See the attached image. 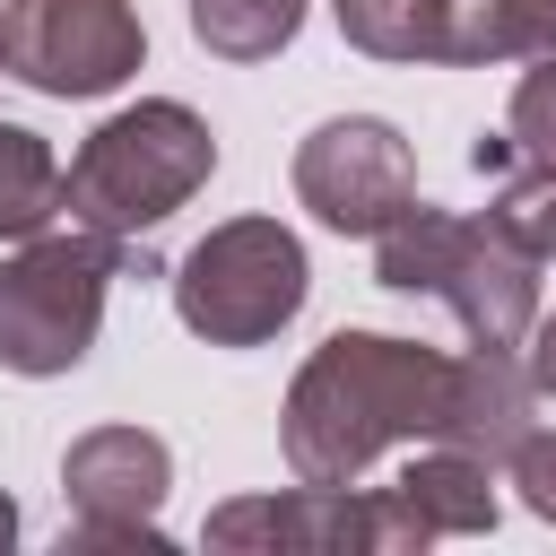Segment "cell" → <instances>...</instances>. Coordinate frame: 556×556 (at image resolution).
Listing matches in <instances>:
<instances>
[{
  "instance_id": "5b68a950",
  "label": "cell",
  "mask_w": 556,
  "mask_h": 556,
  "mask_svg": "<svg viewBox=\"0 0 556 556\" xmlns=\"http://www.w3.org/2000/svg\"><path fill=\"white\" fill-rule=\"evenodd\" d=\"M304 295H313V261L278 217H226L174 269V313L208 348H269L304 313Z\"/></svg>"
},
{
  "instance_id": "30bf717a",
  "label": "cell",
  "mask_w": 556,
  "mask_h": 556,
  "mask_svg": "<svg viewBox=\"0 0 556 556\" xmlns=\"http://www.w3.org/2000/svg\"><path fill=\"white\" fill-rule=\"evenodd\" d=\"M530 400H539V391H530V374H521L513 348H469V356H452V391H443L434 443H452V452L504 469L513 443L530 434Z\"/></svg>"
},
{
  "instance_id": "d6986e66",
  "label": "cell",
  "mask_w": 556,
  "mask_h": 556,
  "mask_svg": "<svg viewBox=\"0 0 556 556\" xmlns=\"http://www.w3.org/2000/svg\"><path fill=\"white\" fill-rule=\"evenodd\" d=\"M504 35H513V61L556 52V0H504Z\"/></svg>"
},
{
  "instance_id": "2e32d148",
  "label": "cell",
  "mask_w": 556,
  "mask_h": 556,
  "mask_svg": "<svg viewBox=\"0 0 556 556\" xmlns=\"http://www.w3.org/2000/svg\"><path fill=\"white\" fill-rule=\"evenodd\" d=\"M504 148L521 165H556V52H539L504 104Z\"/></svg>"
},
{
  "instance_id": "ac0fdd59",
  "label": "cell",
  "mask_w": 556,
  "mask_h": 556,
  "mask_svg": "<svg viewBox=\"0 0 556 556\" xmlns=\"http://www.w3.org/2000/svg\"><path fill=\"white\" fill-rule=\"evenodd\" d=\"M504 469H513L521 504H530L539 521H556V434H539V426H530V434L513 443V460H504Z\"/></svg>"
},
{
  "instance_id": "7402d4cb",
  "label": "cell",
  "mask_w": 556,
  "mask_h": 556,
  "mask_svg": "<svg viewBox=\"0 0 556 556\" xmlns=\"http://www.w3.org/2000/svg\"><path fill=\"white\" fill-rule=\"evenodd\" d=\"M0 70H9V43H0Z\"/></svg>"
},
{
  "instance_id": "ffe728a7",
  "label": "cell",
  "mask_w": 556,
  "mask_h": 556,
  "mask_svg": "<svg viewBox=\"0 0 556 556\" xmlns=\"http://www.w3.org/2000/svg\"><path fill=\"white\" fill-rule=\"evenodd\" d=\"M521 374H530V391H539V400H556V313H539V321H530V356H521Z\"/></svg>"
},
{
  "instance_id": "5bb4252c",
  "label": "cell",
  "mask_w": 556,
  "mask_h": 556,
  "mask_svg": "<svg viewBox=\"0 0 556 556\" xmlns=\"http://www.w3.org/2000/svg\"><path fill=\"white\" fill-rule=\"evenodd\" d=\"M191 35L217 61H278L304 35V0H191Z\"/></svg>"
},
{
  "instance_id": "44dd1931",
  "label": "cell",
  "mask_w": 556,
  "mask_h": 556,
  "mask_svg": "<svg viewBox=\"0 0 556 556\" xmlns=\"http://www.w3.org/2000/svg\"><path fill=\"white\" fill-rule=\"evenodd\" d=\"M9 539H17V504L0 495V547H9Z\"/></svg>"
},
{
  "instance_id": "6da1fadb",
  "label": "cell",
  "mask_w": 556,
  "mask_h": 556,
  "mask_svg": "<svg viewBox=\"0 0 556 556\" xmlns=\"http://www.w3.org/2000/svg\"><path fill=\"white\" fill-rule=\"evenodd\" d=\"M452 391V356L400 330H330L278 408L287 469L304 486H356L391 443H434Z\"/></svg>"
},
{
  "instance_id": "e0dca14e",
  "label": "cell",
  "mask_w": 556,
  "mask_h": 556,
  "mask_svg": "<svg viewBox=\"0 0 556 556\" xmlns=\"http://www.w3.org/2000/svg\"><path fill=\"white\" fill-rule=\"evenodd\" d=\"M452 9V61H513L504 0H443Z\"/></svg>"
},
{
  "instance_id": "277c9868",
  "label": "cell",
  "mask_w": 556,
  "mask_h": 556,
  "mask_svg": "<svg viewBox=\"0 0 556 556\" xmlns=\"http://www.w3.org/2000/svg\"><path fill=\"white\" fill-rule=\"evenodd\" d=\"M130 269L122 235L96 226H43L0 261V365L26 382L78 374L96 330H104V295Z\"/></svg>"
},
{
  "instance_id": "8fae6325",
  "label": "cell",
  "mask_w": 556,
  "mask_h": 556,
  "mask_svg": "<svg viewBox=\"0 0 556 556\" xmlns=\"http://www.w3.org/2000/svg\"><path fill=\"white\" fill-rule=\"evenodd\" d=\"M400 486V504L426 521V539H486L495 530V469L486 460H469V452H452V443H426V452H408V469L391 478Z\"/></svg>"
},
{
  "instance_id": "3957f363",
  "label": "cell",
  "mask_w": 556,
  "mask_h": 556,
  "mask_svg": "<svg viewBox=\"0 0 556 556\" xmlns=\"http://www.w3.org/2000/svg\"><path fill=\"white\" fill-rule=\"evenodd\" d=\"M217 174V139L182 96H139L122 113H104L87 130V148L61 174V217L96 226V235H156L200 182Z\"/></svg>"
},
{
  "instance_id": "52a82bcc",
  "label": "cell",
  "mask_w": 556,
  "mask_h": 556,
  "mask_svg": "<svg viewBox=\"0 0 556 556\" xmlns=\"http://www.w3.org/2000/svg\"><path fill=\"white\" fill-rule=\"evenodd\" d=\"M0 43H9V78H26L35 96H61V104L113 96L148 61V26L130 0H9Z\"/></svg>"
},
{
  "instance_id": "9c48e42d",
  "label": "cell",
  "mask_w": 556,
  "mask_h": 556,
  "mask_svg": "<svg viewBox=\"0 0 556 556\" xmlns=\"http://www.w3.org/2000/svg\"><path fill=\"white\" fill-rule=\"evenodd\" d=\"M295 200L330 235H365L374 243L417 200V156L382 113H339V122L295 139Z\"/></svg>"
},
{
  "instance_id": "4fadbf2b",
  "label": "cell",
  "mask_w": 556,
  "mask_h": 556,
  "mask_svg": "<svg viewBox=\"0 0 556 556\" xmlns=\"http://www.w3.org/2000/svg\"><path fill=\"white\" fill-rule=\"evenodd\" d=\"M61 217V156L43 148V130L0 122V243H26Z\"/></svg>"
},
{
  "instance_id": "ba28073f",
  "label": "cell",
  "mask_w": 556,
  "mask_h": 556,
  "mask_svg": "<svg viewBox=\"0 0 556 556\" xmlns=\"http://www.w3.org/2000/svg\"><path fill=\"white\" fill-rule=\"evenodd\" d=\"M174 495V452L148 426H87L61 452V547H165L156 513Z\"/></svg>"
},
{
  "instance_id": "7c38bea8",
  "label": "cell",
  "mask_w": 556,
  "mask_h": 556,
  "mask_svg": "<svg viewBox=\"0 0 556 556\" xmlns=\"http://www.w3.org/2000/svg\"><path fill=\"white\" fill-rule=\"evenodd\" d=\"M330 17L365 61H452L443 0H330Z\"/></svg>"
},
{
  "instance_id": "7a4b0ae2",
  "label": "cell",
  "mask_w": 556,
  "mask_h": 556,
  "mask_svg": "<svg viewBox=\"0 0 556 556\" xmlns=\"http://www.w3.org/2000/svg\"><path fill=\"white\" fill-rule=\"evenodd\" d=\"M374 287L452 304L469 348H521L539 321V261L495 217H460L434 200H408L374 235Z\"/></svg>"
},
{
  "instance_id": "9a60e30c",
  "label": "cell",
  "mask_w": 556,
  "mask_h": 556,
  "mask_svg": "<svg viewBox=\"0 0 556 556\" xmlns=\"http://www.w3.org/2000/svg\"><path fill=\"white\" fill-rule=\"evenodd\" d=\"M486 217H495L530 261H556V165H513V174H495Z\"/></svg>"
},
{
  "instance_id": "8992f818",
  "label": "cell",
  "mask_w": 556,
  "mask_h": 556,
  "mask_svg": "<svg viewBox=\"0 0 556 556\" xmlns=\"http://www.w3.org/2000/svg\"><path fill=\"white\" fill-rule=\"evenodd\" d=\"M200 547L217 556H417L426 521L400 504V486H278L235 495L200 521Z\"/></svg>"
}]
</instances>
